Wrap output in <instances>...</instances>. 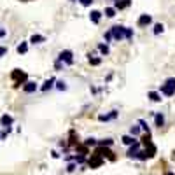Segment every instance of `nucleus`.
I'll list each match as a JSON object with an SVG mask.
<instances>
[{"label": "nucleus", "instance_id": "obj_1", "mask_svg": "<svg viewBox=\"0 0 175 175\" xmlns=\"http://www.w3.org/2000/svg\"><path fill=\"white\" fill-rule=\"evenodd\" d=\"M11 79L14 81V86H19V84H25V82L28 81V74L26 72H23V70H19V68H14L12 70V74H11Z\"/></svg>", "mask_w": 175, "mask_h": 175}, {"label": "nucleus", "instance_id": "obj_2", "mask_svg": "<svg viewBox=\"0 0 175 175\" xmlns=\"http://www.w3.org/2000/svg\"><path fill=\"white\" fill-rule=\"evenodd\" d=\"M109 32H110V35H112L114 40H123V39H126V26H123V25H114Z\"/></svg>", "mask_w": 175, "mask_h": 175}, {"label": "nucleus", "instance_id": "obj_3", "mask_svg": "<svg viewBox=\"0 0 175 175\" xmlns=\"http://www.w3.org/2000/svg\"><path fill=\"white\" fill-rule=\"evenodd\" d=\"M56 61H60L61 65H72L74 63V53H72L70 49H63L58 55V60Z\"/></svg>", "mask_w": 175, "mask_h": 175}, {"label": "nucleus", "instance_id": "obj_4", "mask_svg": "<svg viewBox=\"0 0 175 175\" xmlns=\"http://www.w3.org/2000/svg\"><path fill=\"white\" fill-rule=\"evenodd\" d=\"M95 154H96V156H100L102 159L109 158L110 161H116V156H114V153H112V151H110L109 147H96V149H95Z\"/></svg>", "mask_w": 175, "mask_h": 175}, {"label": "nucleus", "instance_id": "obj_5", "mask_svg": "<svg viewBox=\"0 0 175 175\" xmlns=\"http://www.w3.org/2000/svg\"><path fill=\"white\" fill-rule=\"evenodd\" d=\"M153 23V16L151 14H140V18L137 19V26L138 28H145Z\"/></svg>", "mask_w": 175, "mask_h": 175}, {"label": "nucleus", "instance_id": "obj_6", "mask_svg": "<svg viewBox=\"0 0 175 175\" xmlns=\"http://www.w3.org/2000/svg\"><path fill=\"white\" fill-rule=\"evenodd\" d=\"M102 165H104V159L100 156H96V154H91V158L88 159V166L89 168H100Z\"/></svg>", "mask_w": 175, "mask_h": 175}, {"label": "nucleus", "instance_id": "obj_7", "mask_svg": "<svg viewBox=\"0 0 175 175\" xmlns=\"http://www.w3.org/2000/svg\"><path fill=\"white\" fill-rule=\"evenodd\" d=\"M140 149H142V145H140V142H135L133 145H130V149H128V158H131V159H137V156H138V153H140Z\"/></svg>", "mask_w": 175, "mask_h": 175}, {"label": "nucleus", "instance_id": "obj_8", "mask_svg": "<svg viewBox=\"0 0 175 175\" xmlns=\"http://www.w3.org/2000/svg\"><path fill=\"white\" fill-rule=\"evenodd\" d=\"M37 89H39L37 82H33V81H26L23 84V91H25V93H35Z\"/></svg>", "mask_w": 175, "mask_h": 175}, {"label": "nucleus", "instance_id": "obj_9", "mask_svg": "<svg viewBox=\"0 0 175 175\" xmlns=\"http://www.w3.org/2000/svg\"><path fill=\"white\" fill-rule=\"evenodd\" d=\"M117 116H119L117 110H110L109 114H100L98 116V121H105V123H107V121H114Z\"/></svg>", "mask_w": 175, "mask_h": 175}, {"label": "nucleus", "instance_id": "obj_10", "mask_svg": "<svg viewBox=\"0 0 175 175\" xmlns=\"http://www.w3.org/2000/svg\"><path fill=\"white\" fill-rule=\"evenodd\" d=\"M12 123H14V117L9 116V114H4L2 117H0V124L4 126V130H6V128H11Z\"/></svg>", "mask_w": 175, "mask_h": 175}, {"label": "nucleus", "instance_id": "obj_11", "mask_svg": "<svg viewBox=\"0 0 175 175\" xmlns=\"http://www.w3.org/2000/svg\"><path fill=\"white\" fill-rule=\"evenodd\" d=\"M154 126H156V128H163L165 126V116L161 114V112H156V114H154Z\"/></svg>", "mask_w": 175, "mask_h": 175}, {"label": "nucleus", "instance_id": "obj_12", "mask_svg": "<svg viewBox=\"0 0 175 175\" xmlns=\"http://www.w3.org/2000/svg\"><path fill=\"white\" fill-rule=\"evenodd\" d=\"M102 16H104V14H102V12H100V11H96V9H95V11H91V12H89V19H91V23H95V25H98V23H100V19H102Z\"/></svg>", "mask_w": 175, "mask_h": 175}, {"label": "nucleus", "instance_id": "obj_13", "mask_svg": "<svg viewBox=\"0 0 175 175\" xmlns=\"http://www.w3.org/2000/svg\"><path fill=\"white\" fill-rule=\"evenodd\" d=\"M30 42L32 44H42V42H46V37L40 35V33H33L32 37H30Z\"/></svg>", "mask_w": 175, "mask_h": 175}, {"label": "nucleus", "instance_id": "obj_14", "mask_svg": "<svg viewBox=\"0 0 175 175\" xmlns=\"http://www.w3.org/2000/svg\"><path fill=\"white\" fill-rule=\"evenodd\" d=\"M147 96H149L151 100H153V102H156V104L163 102V96H161V95H159L158 91H149V93H147Z\"/></svg>", "mask_w": 175, "mask_h": 175}, {"label": "nucleus", "instance_id": "obj_15", "mask_svg": "<svg viewBox=\"0 0 175 175\" xmlns=\"http://www.w3.org/2000/svg\"><path fill=\"white\" fill-rule=\"evenodd\" d=\"M55 82H56V79H55V77H51V79H47V81L44 82L40 89H42V91H47V89H51V88L55 86Z\"/></svg>", "mask_w": 175, "mask_h": 175}, {"label": "nucleus", "instance_id": "obj_16", "mask_svg": "<svg viewBox=\"0 0 175 175\" xmlns=\"http://www.w3.org/2000/svg\"><path fill=\"white\" fill-rule=\"evenodd\" d=\"M121 140H123V144H124V145H133L135 142H138L137 138H135V137H131V135H124V137L121 138Z\"/></svg>", "mask_w": 175, "mask_h": 175}, {"label": "nucleus", "instance_id": "obj_17", "mask_svg": "<svg viewBox=\"0 0 175 175\" xmlns=\"http://www.w3.org/2000/svg\"><path fill=\"white\" fill-rule=\"evenodd\" d=\"M112 144H114V140H112V138H104V140H98V142H96V145H98V147H110Z\"/></svg>", "mask_w": 175, "mask_h": 175}, {"label": "nucleus", "instance_id": "obj_18", "mask_svg": "<svg viewBox=\"0 0 175 175\" xmlns=\"http://www.w3.org/2000/svg\"><path fill=\"white\" fill-rule=\"evenodd\" d=\"M165 86L168 88V89H172L175 93V77H168L166 81H165Z\"/></svg>", "mask_w": 175, "mask_h": 175}, {"label": "nucleus", "instance_id": "obj_19", "mask_svg": "<svg viewBox=\"0 0 175 175\" xmlns=\"http://www.w3.org/2000/svg\"><path fill=\"white\" fill-rule=\"evenodd\" d=\"M16 51L19 53V55H26V51H28V42H21V44L16 47Z\"/></svg>", "mask_w": 175, "mask_h": 175}, {"label": "nucleus", "instance_id": "obj_20", "mask_svg": "<svg viewBox=\"0 0 175 175\" xmlns=\"http://www.w3.org/2000/svg\"><path fill=\"white\" fill-rule=\"evenodd\" d=\"M98 51H100L104 56H107V55L110 53V47L107 46V44H98Z\"/></svg>", "mask_w": 175, "mask_h": 175}, {"label": "nucleus", "instance_id": "obj_21", "mask_svg": "<svg viewBox=\"0 0 175 175\" xmlns=\"http://www.w3.org/2000/svg\"><path fill=\"white\" fill-rule=\"evenodd\" d=\"M154 35H159V33H163L165 32V25L163 23H156V25H154Z\"/></svg>", "mask_w": 175, "mask_h": 175}, {"label": "nucleus", "instance_id": "obj_22", "mask_svg": "<svg viewBox=\"0 0 175 175\" xmlns=\"http://www.w3.org/2000/svg\"><path fill=\"white\" fill-rule=\"evenodd\" d=\"M116 12H117V11H116L114 7H105L104 14H105L107 18H114V16H116Z\"/></svg>", "mask_w": 175, "mask_h": 175}, {"label": "nucleus", "instance_id": "obj_23", "mask_svg": "<svg viewBox=\"0 0 175 175\" xmlns=\"http://www.w3.org/2000/svg\"><path fill=\"white\" fill-rule=\"evenodd\" d=\"M140 131H142V130H140V126H131V128H130V135L137 138L138 135H140Z\"/></svg>", "mask_w": 175, "mask_h": 175}, {"label": "nucleus", "instance_id": "obj_24", "mask_svg": "<svg viewBox=\"0 0 175 175\" xmlns=\"http://www.w3.org/2000/svg\"><path fill=\"white\" fill-rule=\"evenodd\" d=\"M88 61H89V65H100V63H102V58H93V56L91 55H88Z\"/></svg>", "mask_w": 175, "mask_h": 175}, {"label": "nucleus", "instance_id": "obj_25", "mask_svg": "<svg viewBox=\"0 0 175 175\" xmlns=\"http://www.w3.org/2000/svg\"><path fill=\"white\" fill-rule=\"evenodd\" d=\"M138 124H140V130L144 131V133H151V130H149V126H147V123L144 119H138Z\"/></svg>", "mask_w": 175, "mask_h": 175}, {"label": "nucleus", "instance_id": "obj_26", "mask_svg": "<svg viewBox=\"0 0 175 175\" xmlns=\"http://www.w3.org/2000/svg\"><path fill=\"white\" fill-rule=\"evenodd\" d=\"M56 88H58L60 91H63V89H67V82L65 81H56Z\"/></svg>", "mask_w": 175, "mask_h": 175}, {"label": "nucleus", "instance_id": "obj_27", "mask_svg": "<svg viewBox=\"0 0 175 175\" xmlns=\"http://www.w3.org/2000/svg\"><path fill=\"white\" fill-rule=\"evenodd\" d=\"M131 39H133V28L126 26V40H131Z\"/></svg>", "mask_w": 175, "mask_h": 175}, {"label": "nucleus", "instance_id": "obj_28", "mask_svg": "<svg viewBox=\"0 0 175 175\" xmlns=\"http://www.w3.org/2000/svg\"><path fill=\"white\" fill-rule=\"evenodd\" d=\"M79 2H81V6H82V7H89V6H91V4L95 2V0H79Z\"/></svg>", "mask_w": 175, "mask_h": 175}, {"label": "nucleus", "instance_id": "obj_29", "mask_svg": "<svg viewBox=\"0 0 175 175\" xmlns=\"http://www.w3.org/2000/svg\"><path fill=\"white\" fill-rule=\"evenodd\" d=\"M104 39H105V44H107V46H109V42H110V40H112V35H110V32H105Z\"/></svg>", "mask_w": 175, "mask_h": 175}, {"label": "nucleus", "instance_id": "obj_30", "mask_svg": "<svg viewBox=\"0 0 175 175\" xmlns=\"http://www.w3.org/2000/svg\"><path fill=\"white\" fill-rule=\"evenodd\" d=\"M7 55V47L6 46H0V58H2V56H6Z\"/></svg>", "mask_w": 175, "mask_h": 175}, {"label": "nucleus", "instance_id": "obj_31", "mask_svg": "<svg viewBox=\"0 0 175 175\" xmlns=\"http://www.w3.org/2000/svg\"><path fill=\"white\" fill-rule=\"evenodd\" d=\"M74 170H75V163H70L68 166H67V172H68V173H70V172H74Z\"/></svg>", "mask_w": 175, "mask_h": 175}, {"label": "nucleus", "instance_id": "obj_32", "mask_svg": "<svg viewBox=\"0 0 175 175\" xmlns=\"http://www.w3.org/2000/svg\"><path fill=\"white\" fill-rule=\"evenodd\" d=\"M55 68H56V70H61V63H60V61H56V63H55Z\"/></svg>", "mask_w": 175, "mask_h": 175}, {"label": "nucleus", "instance_id": "obj_33", "mask_svg": "<svg viewBox=\"0 0 175 175\" xmlns=\"http://www.w3.org/2000/svg\"><path fill=\"white\" fill-rule=\"evenodd\" d=\"M6 35V30H4V26H0V39Z\"/></svg>", "mask_w": 175, "mask_h": 175}, {"label": "nucleus", "instance_id": "obj_34", "mask_svg": "<svg viewBox=\"0 0 175 175\" xmlns=\"http://www.w3.org/2000/svg\"><path fill=\"white\" fill-rule=\"evenodd\" d=\"M166 175H175V173H172V172H168V173H166Z\"/></svg>", "mask_w": 175, "mask_h": 175}, {"label": "nucleus", "instance_id": "obj_35", "mask_svg": "<svg viewBox=\"0 0 175 175\" xmlns=\"http://www.w3.org/2000/svg\"><path fill=\"white\" fill-rule=\"evenodd\" d=\"M68 2H75V0H68Z\"/></svg>", "mask_w": 175, "mask_h": 175}, {"label": "nucleus", "instance_id": "obj_36", "mask_svg": "<svg viewBox=\"0 0 175 175\" xmlns=\"http://www.w3.org/2000/svg\"><path fill=\"white\" fill-rule=\"evenodd\" d=\"M23 2H28V0H23Z\"/></svg>", "mask_w": 175, "mask_h": 175}]
</instances>
